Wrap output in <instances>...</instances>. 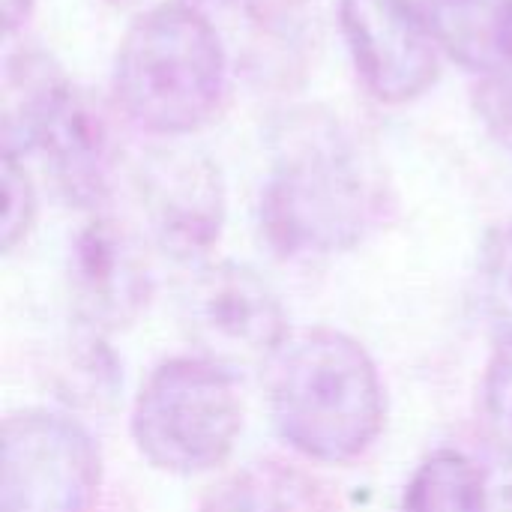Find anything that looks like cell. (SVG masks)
I'll use <instances>...</instances> for the list:
<instances>
[{
  "mask_svg": "<svg viewBox=\"0 0 512 512\" xmlns=\"http://www.w3.org/2000/svg\"><path fill=\"white\" fill-rule=\"evenodd\" d=\"M474 108L492 141L512 156V72L486 78L474 90Z\"/></svg>",
  "mask_w": 512,
  "mask_h": 512,
  "instance_id": "17",
  "label": "cell"
},
{
  "mask_svg": "<svg viewBox=\"0 0 512 512\" xmlns=\"http://www.w3.org/2000/svg\"><path fill=\"white\" fill-rule=\"evenodd\" d=\"M33 222H36V189L24 168V156L3 150V222H0L3 255H12L27 240Z\"/></svg>",
  "mask_w": 512,
  "mask_h": 512,
  "instance_id": "15",
  "label": "cell"
},
{
  "mask_svg": "<svg viewBox=\"0 0 512 512\" xmlns=\"http://www.w3.org/2000/svg\"><path fill=\"white\" fill-rule=\"evenodd\" d=\"M135 192L156 246L177 258L207 255L225 225V180L219 165L195 147H153L138 162Z\"/></svg>",
  "mask_w": 512,
  "mask_h": 512,
  "instance_id": "8",
  "label": "cell"
},
{
  "mask_svg": "<svg viewBox=\"0 0 512 512\" xmlns=\"http://www.w3.org/2000/svg\"><path fill=\"white\" fill-rule=\"evenodd\" d=\"M357 75L381 102L420 99L438 81V42L420 0H339Z\"/></svg>",
  "mask_w": 512,
  "mask_h": 512,
  "instance_id": "9",
  "label": "cell"
},
{
  "mask_svg": "<svg viewBox=\"0 0 512 512\" xmlns=\"http://www.w3.org/2000/svg\"><path fill=\"white\" fill-rule=\"evenodd\" d=\"M480 411L498 453L512 462V345H504L486 366Z\"/></svg>",
  "mask_w": 512,
  "mask_h": 512,
  "instance_id": "16",
  "label": "cell"
},
{
  "mask_svg": "<svg viewBox=\"0 0 512 512\" xmlns=\"http://www.w3.org/2000/svg\"><path fill=\"white\" fill-rule=\"evenodd\" d=\"M393 213L372 150L333 114L300 111L276 135L261 192V231L282 258H327L366 243Z\"/></svg>",
  "mask_w": 512,
  "mask_h": 512,
  "instance_id": "1",
  "label": "cell"
},
{
  "mask_svg": "<svg viewBox=\"0 0 512 512\" xmlns=\"http://www.w3.org/2000/svg\"><path fill=\"white\" fill-rule=\"evenodd\" d=\"M33 3L36 0H3V27H6V36H12L15 30L24 27V21L33 12Z\"/></svg>",
  "mask_w": 512,
  "mask_h": 512,
  "instance_id": "18",
  "label": "cell"
},
{
  "mask_svg": "<svg viewBox=\"0 0 512 512\" xmlns=\"http://www.w3.org/2000/svg\"><path fill=\"white\" fill-rule=\"evenodd\" d=\"M198 512H342L333 489L285 459H258L216 483Z\"/></svg>",
  "mask_w": 512,
  "mask_h": 512,
  "instance_id": "12",
  "label": "cell"
},
{
  "mask_svg": "<svg viewBox=\"0 0 512 512\" xmlns=\"http://www.w3.org/2000/svg\"><path fill=\"white\" fill-rule=\"evenodd\" d=\"M102 456L66 414L27 408L3 420L0 512H93Z\"/></svg>",
  "mask_w": 512,
  "mask_h": 512,
  "instance_id": "7",
  "label": "cell"
},
{
  "mask_svg": "<svg viewBox=\"0 0 512 512\" xmlns=\"http://www.w3.org/2000/svg\"><path fill=\"white\" fill-rule=\"evenodd\" d=\"M204 3H216V6H228V3H237V0H204Z\"/></svg>",
  "mask_w": 512,
  "mask_h": 512,
  "instance_id": "21",
  "label": "cell"
},
{
  "mask_svg": "<svg viewBox=\"0 0 512 512\" xmlns=\"http://www.w3.org/2000/svg\"><path fill=\"white\" fill-rule=\"evenodd\" d=\"M489 512H512V489H507L504 495H498V498L492 501V510Z\"/></svg>",
  "mask_w": 512,
  "mask_h": 512,
  "instance_id": "19",
  "label": "cell"
},
{
  "mask_svg": "<svg viewBox=\"0 0 512 512\" xmlns=\"http://www.w3.org/2000/svg\"><path fill=\"white\" fill-rule=\"evenodd\" d=\"M105 3H111V6H132L135 0H105Z\"/></svg>",
  "mask_w": 512,
  "mask_h": 512,
  "instance_id": "20",
  "label": "cell"
},
{
  "mask_svg": "<svg viewBox=\"0 0 512 512\" xmlns=\"http://www.w3.org/2000/svg\"><path fill=\"white\" fill-rule=\"evenodd\" d=\"M276 432L309 462L351 465L384 432L387 396L372 354L348 333L312 327L270 363Z\"/></svg>",
  "mask_w": 512,
  "mask_h": 512,
  "instance_id": "2",
  "label": "cell"
},
{
  "mask_svg": "<svg viewBox=\"0 0 512 512\" xmlns=\"http://www.w3.org/2000/svg\"><path fill=\"white\" fill-rule=\"evenodd\" d=\"M486 474L462 450H435L411 474L399 512H489Z\"/></svg>",
  "mask_w": 512,
  "mask_h": 512,
  "instance_id": "13",
  "label": "cell"
},
{
  "mask_svg": "<svg viewBox=\"0 0 512 512\" xmlns=\"http://www.w3.org/2000/svg\"><path fill=\"white\" fill-rule=\"evenodd\" d=\"M243 429L234 375L204 357H171L141 384L132 408L138 453L165 474L195 477L219 468Z\"/></svg>",
  "mask_w": 512,
  "mask_h": 512,
  "instance_id": "5",
  "label": "cell"
},
{
  "mask_svg": "<svg viewBox=\"0 0 512 512\" xmlns=\"http://www.w3.org/2000/svg\"><path fill=\"white\" fill-rule=\"evenodd\" d=\"M480 306L501 345H512V222L492 228L480 249Z\"/></svg>",
  "mask_w": 512,
  "mask_h": 512,
  "instance_id": "14",
  "label": "cell"
},
{
  "mask_svg": "<svg viewBox=\"0 0 512 512\" xmlns=\"http://www.w3.org/2000/svg\"><path fill=\"white\" fill-rule=\"evenodd\" d=\"M441 51L486 78L512 72V0H420Z\"/></svg>",
  "mask_w": 512,
  "mask_h": 512,
  "instance_id": "11",
  "label": "cell"
},
{
  "mask_svg": "<svg viewBox=\"0 0 512 512\" xmlns=\"http://www.w3.org/2000/svg\"><path fill=\"white\" fill-rule=\"evenodd\" d=\"M111 87L123 114L159 138L207 126L228 93V57L216 27L189 3H159L126 30Z\"/></svg>",
  "mask_w": 512,
  "mask_h": 512,
  "instance_id": "3",
  "label": "cell"
},
{
  "mask_svg": "<svg viewBox=\"0 0 512 512\" xmlns=\"http://www.w3.org/2000/svg\"><path fill=\"white\" fill-rule=\"evenodd\" d=\"M3 150L39 156L57 192L99 210L111 195L114 141L99 102L72 84L39 48L6 51L3 60Z\"/></svg>",
  "mask_w": 512,
  "mask_h": 512,
  "instance_id": "4",
  "label": "cell"
},
{
  "mask_svg": "<svg viewBox=\"0 0 512 512\" xmlns=\"http://www.w3.org/2000/svg\"><path fill=\"white\" fill-rule=\"evenodd\" d=\"M66 285L75 315L96 333L132 327L153 297L144 246L126 225L108 216H93L72 234Z\"/></svg>",
  "mask_w": 512,
  "mask_h": 512,
  "instance_id": "10",
  "label": "cell"
},
{
  "mask_svg": "<svg viewBox=\"0 0 512 512\" xmlns=\"http://www.w3.org/2000/svg\"><path fill=\"white\" fill-rule=\"evenodd\" d=\"M180 324L195 357L249 375L270 369L288 333V312L264 276L237 261L204 264L180 294Z\"/></svg>",
  "mask_w": 512,
  "mask_h": 512,
  "instance_id": "6",
  "label": "cell"
}]
</instances>
